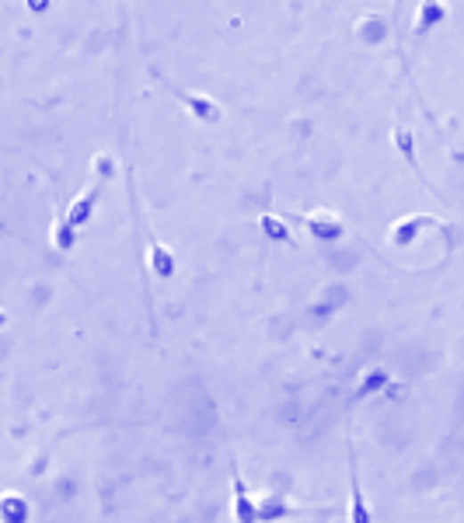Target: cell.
I'll return each mask as SVG.
<instances>
[{"label": "cell", "instance_id": "cell-4", "mask_svg": "<svg viewBox=\"0 0 464 523\" xmlns=\"http://www.w3.org/2000/svg\"><path fill=\"white\" fill-rule=\"evenodd\" d=\"M143 231H147V266H151V273L158 280H171L175 276V251L158 241V234L151 231V224H143Z\"/></svg>", "mask_w": 464, "mask_h": 523}, {"label": "cell", "instance_id": "cell-1", "mask_svg": "<svg viewBox=\"0 0 464 523\" xmlns=\"http://www.w3.org/2000/svg\"><path fill=\"white\" fill-rule=\"evenodd\" d=\"M94 168H98V178H94V182H91L85 192L70 202L63 213H56V220H53V234H49V241H53L56 251H63V255H70V251L77 248V238H81V231L91 224L94 206H98V200H102V175L109 171V158H94Z\"/></svg>", "mask_w": 464, "mask_h": 523}, {"label": "cell", "instance_id": "cell-10", "mask_svg": "<svg viewBox=\"0 0 464 523\" xmlns=\"http://www.w3.org/2000/svg\"><path fill=\"white\" fill-rule=\"evenodd\" d=\"M387 370L384 366H370L363 377H360V384H356V398H367V395H378V391H384L387 388Z\"/></svg>", "mask_w": 464, "mask_h": 523}, {"label": "cell", "instance_id": "cell-14", "mask_svg": "<svg viewBox=\"0 0 464 523\" xmlns=\"http://www.w3.org/2000/svg\"><path fill=\"white\" fill-rule=\"evenodd\" d=\"M4 324H7V315H4V311H0V328H4Z\"/></svg>", "mask_w": 464, "mask_h": 523}, {"label": "cell", "instance_id": "cell-11", "mask_svg": "<svg viewBox=\"0 0 464 523\" xmlns=\"http://www.w3.org/2000/svg\"><path fill=\"white\" fill-rule=\"evenodd\" d=\"M395 143L402 147V154H405V161H409V168L419 175V161H416V147H412V133L405 129V126H395Z\"/></svg>", "mask_w": 464, "mask_h": 523}, {"label": "cell", "instance_id": "cell-13", "mask_svg": "<svg viewBox=\"0 0 464 523\" xmlns=\"http://www.w3.org/2000/svg\"><path fill=\"white\" fill-rule=\"evenodd\" d=\"M32 7H39V11H43V7H45V0H32Z\"/></svg>", "mask_w": 464, "mask_h": 523}, {"label": "cell", "instance_id": "cell-5", "mask_svg": "<svg viewBox=\"0 0 464 523\" xmlns=\"http://www.w3.org/2000/svg\"><path fill=\"white\" fill-rule=\"evenodd\" d=\"M307 231L318 241H338L342 238V220L329 209H318V213H307Z\"/></svg>", "mask_w": 464, "mask_h": 523}, {"label": "cell", "instance_id": "cell-12", "mask_svg": "<svg viewBox=\"0 0 464 523\" xmlns=\"http://www.w3.org/2000/svg\"><path fill=\"white\" fill-rule=\"evenodd\" d=\"M402 4H405V0H395V7H391V25H398V18H402Z\"/></svg>", "mask_w": 464, "mask_h": 523}, {"label": "cell", "instance_id": "cell-7", "mask_svg": "<svg viewBox=\"0 0 464 523\" xmlns=\"http://www.w3.org/2000/svg\"><path fill=\"white\" fill-rule=\"evenodd\" d=\"M349 485H353V510H349V520L367 523L370 520V510H367V499H363L360 478H356V450H353V440H349Z\"/></svg>", "mask_w": 464, "mask_h": 523}, {"label": "cell", "instance_id": "cell-8", "mask_svg": "<svg viewBox=\"0 0 464 523\" xmlns=\"http://www.w3.org/2000/svg\"><path fill=\"white\" fill-rule=\"evenodd\" d=\"M258 227H262V234H265L269 241H280V244H290V248H294L290 224H287L283 217H276V213H262V217H258Z\"/></svg>", "mask_w": 464, "mask_h": 523}, {"label": "cell", "instance_id": "cell-6", "mask_svg": "<svg viewBox=\"0 0 464 523\" xmlns=\"http://www.w3.org/2000/svg\"><path fill=\"white\" fill-rule=\"evenodd\" d=\"M440 21H447V4L444 0H422L416 11V36H429Z\"/></svg>", "mask_w": 464, "mask_h": 523}, {"label": "cell", "instance_id": "cell-9", "mask_svg": "<svg viewBox=\"0 0 464 523\" xmlns=\"http://www.w3.org/2000/svg\"><path fill=\"white\" fill-rule=\"evenodd\" d=\"M422 224H436L433 217H405V220H398L395 227H391V244H398V248H405V244H412V238L419 234Z\"/></svg>", "mask_w": 464, "mask_h": 523}, {"label": "cell", "instance_id": "cell-2", "mask_svg": "<svg viewBox=\"0 0 464 523\" xmlns=\"http://www.w3.org/2000/svg\"><path fill=\"white\" fill-rule=\"evenodd\" d=\"M158 81L165 84V87H168L171 94H175V98H178V102H182V105H185L196 119H203V122H220L224 119V109H220L213 98H207V94H192V91H182L178 84H171L168 78H161V74H158Z\"/></svg>", "mask_w": 464, "mask_h": 523}, {"label": "cell", "instance_id": "cell-3", "mask_svg": "<svg viewBox=\"0 0 464 523\" xmlns=\"http://www.w3.org/2000/svg\"><path fill=\"white\" fill-rule=\"evenodd\" d=\"M231 495H234V506H231V520L234 523H252L258 520V506L252 503L248 488H245V478L238 471V464L231 461Z\"/></svg>", "mask_w": 464, "mask_h": 523}]
</instances>
